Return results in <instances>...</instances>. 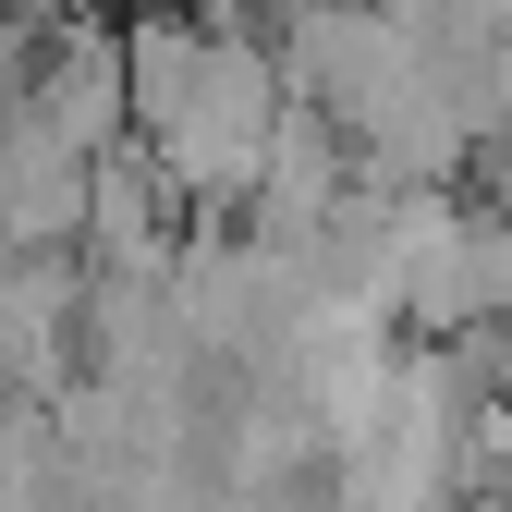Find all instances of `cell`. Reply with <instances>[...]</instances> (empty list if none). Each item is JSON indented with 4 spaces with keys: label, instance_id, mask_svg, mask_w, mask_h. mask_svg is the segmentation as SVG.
I'll return each mask as SVG.
<instances>
[{
    "label": "cell",
    "instance_id": "obj_1",
    "mask_svg": "<svg viewBox=\"0 0 512 512\" xmlns=\"http://www.w3.org/2000/svg\"><path fill=\"white\" fill-rule=\"evenodd\" d=\"M281 13H305V0H281Z\"/></svg>",
    "mask_w": 512,
    "mask_h": 512
}]
</instances>
